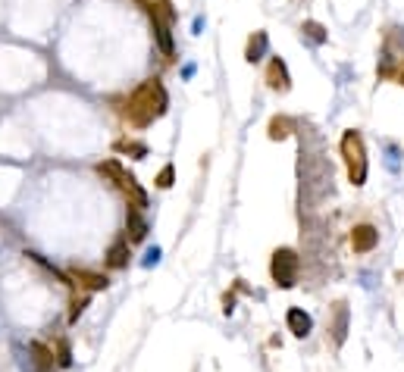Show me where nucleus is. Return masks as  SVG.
Here are the masks:
<instances>
[{"label":"nucleus","instance_id":"f257e3e1","mask_svg":"<svg viewBox=\"0 0 404 372\" xmlns=\"http://www.w3.org/2000/svg\"><path fill=\"white\" fill-rule=\"evenodd\" d=\"M166 107H170V94H166V88L157 79H151V81H144V85H138L129 94V101H125V116H129L135 125H151L154 119H160V116L166 113Z\"/></svg>","mask_w":404,"mask_h":372},{"label":"nucleus","instance_id":"f03ea898","mask_svg":"<svg viewBox=\"0 0 404 372\" xmlns=\"http://www.w3.org/2000/svg\"><path fill=\"white\" fill-rule=\"evenodd\" d=\"M342 156L348 166V182L363 185L367 182V150H363V138L357 132H345L342 135Z\"/></svg>","mask_w":404,"mask_h":372},{"label":"nucleus","instance_id":"7ed1b4c3","mask_svg":"<svg viewBox=\"0 0 404 372\" xmlns=\"http://www.w3.org/2000/svg\"><path fill=\"white\" fill-rule=\"evenodd\" d=\"M97 172H101V176H107V178H113V182H117L119 188L132 197V207H138V210H144V207H148V194H144V188L138 185V178L125 169L123 163L107 160V163H101V166H97Z\"/></svg>","mask_w":404,"mask_h":372},{"label":"nucleus","instance_id":"20e7f679","mask_svg":"<svg viewBox=\"0 0 404 372\" xmlns=\"http://www.w3.org/2000/svg\"><path fill=\"white\" fill-rule=\"evenodd\" d=\"M298 269H301V260L292 247H279L273 251V260H270V276L279 288H295L298 282Z\"/></svg>","mask_w":404,"mask_h":372},{"label":"nucleus","instance_id":"39448f33","mask_svg":"<svg viewBox=\"0 0 404 372\" xmlns=\"http://www.w3.org/2000/svg\"><path fill=\"white\" fill-rule=\"evenodd\" d=\"M376 244H379L376 225L363 223V225H354V229H351V251L354 254H370Z\"/></svg>","mask_w":404,"mask_h":372},{"label":"nucleus","instance_id":"423d86ee","mask_svg":"<svg viewBox=\"0 0 404 372\" xmlns=\"http://www.w3.org/2000/svg\"><path fill=\"white\" fill-rule=\"evenodd\" d=\"M144 10H148V16H151V22H160V25H170L176 22V10H172L170 0H138Z\"/></svg>","mask_w":404,"mask_h":372},{"label":"nucleus","instance_id":"0eeeda50","mask_svg":"<svg viewBox=\"0 0 404 372\" xmlns=\"http://www.w3.org/2000/svg\"><path fill=\"white\" fill-rule=\"evenodd\" d=\"M285 322H288V332L295 335V338H307V335L314 332V319H310V313H304L301 307H292V310L285 313Z\"/></svg>","mask_w":404,"mask_h":372},{"label":"nucleus","instance_id":"6e6552de","mask_svg":"<svg viewBox=\"0 0 404 372\" xmlns=\"http://www.w3.org/2000/svg\"><path fill=\"white\" fill-rule=\"evenodd\" d=\"M267 85L273 91H279V94H285L288 88H292V79H288V66L279 60V56H273L267 66Z\"/></svg>","mask_w":404,"mask_h":372},{"label":"nucleus","instance_id":"1a4fd4ad","mask_svg":"<svg viewBox=\"0 0 404 372\" xmlns=\"http://www.w3.org/2000/svg\"><path fill=\"white\" fill-rule=\"evenodd\" d=\"M28 351H32V366L34 372H54V351H50L48 344H41V341H32L28 344Z\"/></svg>","mask_w":404,"mask_h":372},{"label":"nucleus","instance_id":"9d476101","mask_svg":"<svg viewBox=\"0 0 404 372\" xmlns=\"http://www.w3.org/2000/svg\"><path fill=\"white\" fill-rule=\"evenodd\" d=\"M125 229H129V241H144V235H148V219L141 216V210L138 207H129V213H125Z\"/></svg>","mask_w":404,"mask_h":372},{"label":"nucleus","instance_id":"9b49d317","mask_svg":"<svg viewBox=\"0 0 404 372\" xmlns=\"http://www.w3.org/2000/svg\"><path fill=\"white\" fill-rule=\"evenodd\" d=\"M72 278H76L82 288H88V291H103L107 288V276H101V272H88V269H72Z\"/></svg>","mask_w":404,"mask_h":372},{"label":"nucleus","instance_id":"f8f14e48","mask_svg":"<svg viewBox=\"0 0 404 372\" xmlns=\"http://www.w3.org/2000/svg\"><path fill=\"white\" fill-rule=\"evenodd\" d=\"M267 48H270V38H267V32H254V34H251V41H248L245 60H248V63H257V60H263V54H267Z\"/></svg>","mask_w":404,"mask_h":372},{"label":"nucleus","instance_id":"ddd939ff","mask_svg":"<svg viewBox=\"0 0 404 372\" xmlns=\"http://www.w3.org/2000/svg\"><path fill=\"white\" fill-rule=\"evenodd\" d=\"M107 266L110 269H123L129 266V241H117L113 247L107 251Z\"/></svg>","mask_w":404,"mask_h":372},{"label":"nucleus","instance_id":"4468645a","mask_svg":"<svg viewBox=\"0 0 404 372\" xmlns=\"http://www.w3.org/2000/svg\"><path fill=\"white\" fill-rule=\"evenodd\" d=\"M345 335H348V307L336 304V322H332V338H336V344H345Z\"/></svg>","mask_w":404,"mask_h":372},{"label":"nucleus","instance_id":"2eb2a0df","mask_svg":"<svg viewBox=\"0 0 404 372\" xmlns=\"http://www.w3.org/2000/svg\"><path fill=\"white\" fill-rule=\"evenodd\" d=\"M267 135L273 138V141L288 138V135H292V119H288V116H273V119H270V125H267Z\"/></svg>","mask_w":404,"mask_h":372},{"label":"nucleus","instance_id":"dca6fc26","mask_svg":"<svg viewBox=\"0 0 404 372\" xmlns=\"http://www.w3.org/2000/svg\"><path fill=\"white\" fill-rule=\"evenodd\" d=\"M301 34H304V38H310L314 44H323V41H326V28H323L320 22H314V19L304 22V25H301Z\"/></svg>","mask_w":404,"mask_h":372},{"label":"nucleus","instance_id":"f3484780","mask_svg":"<svg viewBox=\"0 0 404 372\" xmlns=\"http://www.w3.org/2000/svg\"><path fill=\"white\" fill-rule=\"evenodd\" d=\"M117 150L119 154H132L135 160H144V156H148V147H144L141 141H129V138H125V141H117Z\"/></svg>","mask_w":404,"mask_h":372},{"label":"nucleus","instance_id":"a211bd4d","mask_svg":"<svg viewBox=\"0 0 404 372\" xmlns=\"http://www.w3.org/2000/svg\"><path fill=\"white\" fill-rule=\"evenodd\" d=\"M154 34H157V44L163 54H172V34H170V25H160V22H154Z\"/></svg>","mask_w":404,"mask_h":372},{"label":"nucleus","instance_id":"6ab92c4d","mask_svg":"<svg viewBox=\"0 0 404 372\" xmlns=\"http://www.w3.org/2000/svg\"><path fill=\"white\" fill-rule=\"evenodd\" d=\"M172 176H176V169H172V166H163V169H160V176H157V188H170Z\"/></svg>","mask_w":404,"mask_h":372},{"label":"nucleus","instance_id":"aec40b11","mask_svg":"<svg viewBox=\"0 0 404 372\" xmlns=\"http://www.w3.org/2000/svg\"><path fill=\"white\" fill-rule=\"evenodd\" d=\"M85 307H88V298H79V300H72V310H69V322H76V319L85 313Z\"/></svg>","mask_w":404,"mask_h":372},{"label":"nucleus","instance_id":"412c9836","mask_svg":"<svg viewBox=\"0 0 404 372\" xmlns=\"http://www.w3.org/2000/svg\"><path fill=\"white\" fill-rule=\"evenodd\" d=\"M57 363H60L63 369H66V366L72 363V357H69V344H66V341H60V351H57Z\"/></svg>","mask_w":404,"mask_h":372},{"label":"nucleus","instance_id":"4be33fe9","mask_svg":"<svg viewBox=\"0 0 404 372\" xmlns=\"http://www.w3.org/2000/svg\"><path fill=\"white\" fill-rule=\"evenodd\" d=\"M160 263V247H154V251H148V260H144V266H157Z\"/></svg>","mask_w":404,"mask_h":372},{"label":"nucleus","instance_id":"5701e85b","mask_svg":"<svg viewBox=\"0 0 404 372\" xmlns=\"http://www.w3.org/2000/svg\"><path fill=\"white\" fill-rule=\"evenodd\" d=\"M223 310H226V313L235 310V298H232V294H226V298H223Z\"/></svg>","mask_w":404,"mask_h":372},{"label":"nucleus","instance_id":"b1692460","mask_svg":"<svg viewBox=\"0 0 404 372\" xmlns=\"http://www.w3.org/2000/svg\"><path fill=\"white\" fill-rule=\"evenodd\" d=\"M395 81H398V85H404V63L395 69Z\"/></svg>","mask_w":404,"mask_h":372}]
</instances>
